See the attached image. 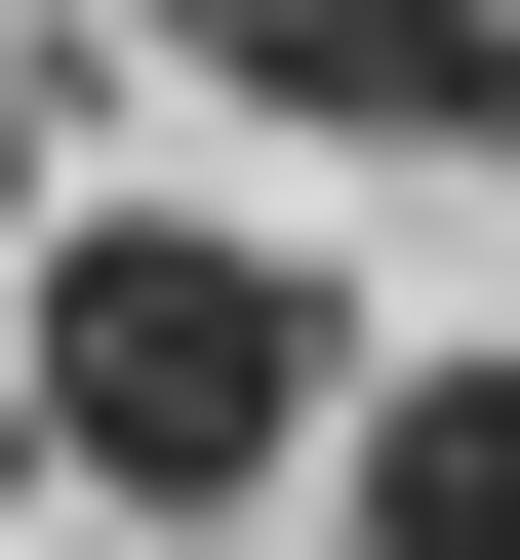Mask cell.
<instances>
[{"label":"cell","mask_w":520,"mask_h":560,"mask_svg":"<svg viewBox=\"0 0 520 560\" xmlns=\"http://www.w3.org/2000/svg\"><path fill=\"white\" fill-rule=\"evenodd\" d=\"M41 441H81L120 521L280 480V441H321V280H280V241H41Z\"/></svg>","instance_id":"cell-1"},{"label":"cell","mask_w":520,"mask_h":560,"mask_svg":"<svg viewBox=\"0 0 520 560\" xmlns=\"http://www.w3.org/2000/svg\"><path fill=\"white\" fill-rule=\"evenodd\" d=\"M200 81H280V120H360V161H481L520 200V0H200Z\"/></svg>","instance_id":"cell-2"},{"label":"cell","mask_w":520,"mask_h":560,"mask_svg":"<svg viewBox=\"0 0 520 560\" xmlns=\"http://www.w3.org/2000/svg\"><path fill=\"white\" fill-rule=\"evenodd\" d=\"M360 560H520V361H401L360 400Z\"/></svg>","instance_id":"cell-3"},{"label":"cell","mask_w":520,"mask_h":560,"mask_svg":"<svg viewBox=\"0 0 520 560\" xmlns=\"http://www.w3.org/2000/svg\"><path fill=\"white\" fill-rule=\"evenodd\" d=\"M0 200H41V81H0Z\"/></svg>","instance_id":"cell-4"}]
</instances>
